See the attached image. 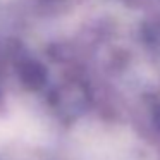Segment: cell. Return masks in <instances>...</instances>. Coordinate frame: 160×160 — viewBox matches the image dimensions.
<instances>
[{"mask_svg": "<svg viewBox=\"0 0 160 160\" xmlns=\"http://www.w3.org/2000/svg\"><path fill=\"white\" fill-rule=\"evenodd\" d=\"M21 81L31 90H38L45 84L47 81V72L43 69L42 64L35 62V60H28V62L21 64Z\"/></svg>", "mask_w": 160, "mask_h": 160, "instance_id": "cell-1", "label": "cell"}]
</instances>
